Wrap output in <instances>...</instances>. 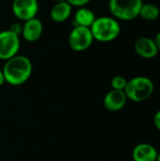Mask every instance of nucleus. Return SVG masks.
<instances>
[{
    "mask_svg": "<svg viewBox=\"0 0 160 161\" xmlns=\"http://www.w3.org/2000/svg\"><path fill=\"white\" fill-rule=\"evenodd\" d=\"M156 161H160V153H157V159Z\"/></svg>",
    "mask_w": 160,
    "mask_h": 161,
    "instance_id": "412c9836",
    "label": "nucleus"
},
{
    "mask_svg": "<svg viewBox=\"0 0 160 161\" xmlns=\"http://www.w3.org/2000/svg\"><path fill=\"white\" fill-rule=\"evenodd\" d=\"M154 83L146 76H136L127 81L124 93L127 99L140 103L147 100L154 92Z\"/></svg>",
    "mask_w": 160,
    "mask_h": 161,
    "instance_id": "7ed1b4c3",
    "label": "nucleus"
},
{
    "mask_svg": "<svg viewBox=\"0 0 160 161\" xmlns=\"http://www.w3.org/2000/svg\"><path fill=\"white\" fill-rule=\"evenodd\" d=\"M5 77H4V74H3V71L0 69V86H2L4 83H5Z\"/></svg>",
    "mask_w": 160,
    "mask_h": 161,
    "instance_id": "aec40b11",
    "label": "nucleus"
},
{
    "mask_svg": "<svg viewBox=\"0 0 160 161\" xmlns=\"http://www.w3.org/2000/svg\"><path fill=\"white\" fill-rule=\"evenodd\" d=\"M159 8L153 3H143L140 11V15L143 20L147 22L156 21L159 17Z\"/></svg>",
    "mask_w": 160,
    "mask_h": 161,
    "instance_id": "4468645a",
    "label": "nucleus"
},
{
    "mask_svg": "<svg viewBox=\"0 0 160 161\" xmlns=\"http://www.w3.org/2000/svg\"><path fill=\"white\" fill-rule=\"evenodd\" d=\"M127 97L124 91L111 90L104 98V106L109 111H119L126 104Z\"/></svg>",
    "mask_w": 160,
    "mask_h": 161,
    "instance_id": "9d476101",
    "label": "nucleus"
},
{
    "mask_svg": "<svg viewBox=\"0 0 160 161\" xmlns=\"http://www.w3.org/2000/svg\"><path fill=\"white\" fill-rule=\"evenodd\" d=\"M11 9L17 19L25 22L36 17L39 11V3L38 0H13Z\"/></svg>",
    "mask_w": 160,
    "mask_h": 161,
    "instance_id": "0eeeda50",
    "label": "nucleus"
},
{
    "mask_svg": "<svg viewBox=\"0 0 160 161\" xmlns=\"http://www.w3.org/2000/svg\"><path fill=\"white\" fill-rule=\"evenodd\" d=\"M154 124L155 126L157 128V130L160 131V110H158L154 116Z\"/></svg>",
    "mask_w": 160,
    "mask_h": 161,
    "instance_id": "a211bd4d",
    "label": "nucleus"
},
{
    "mask_svg": "<svg viewBox=\"0 0 160 161\" xmlns=\"http://www.w3.org/2000/svg\"><path fill=\"white\" fill-rule=\"evenodd\" d=\"M153 40H154V42H155V44H156L157 50L160 51V31H158V32L157 33V35L155 36V38H154Z\"/></svg>",
    "mask_w": 160,
    "mask_h": 161,
    "instance_id": "6ab92c4d",
    "label": "nucleus"
},
{
    "mask_svg": "<svg viewBox=\"0 0 160 161\" xmlns=\"http://www.w3.org/2000/svg\"><path fill=\"white\" fill-rule=\"evenodd\" d=\"M72 8L65 0L57 2L50 10V17L56 23H63L71 16Z\"/></svg>",
    "mask_w": 160,
    "mask_h": 161,
    "instance_id": "f8f14e48",
    "label": "nucleus"
},
{
    "mask_svg": "<svg viewBox=\"0 0 160 161\" xmlns=\"http://www.w3.org/2000/svg\"><path fill=\"white\" fill-rule=\"evenodd\" d=\"M157 156V149L149 143H140L135 146L132 152L134 161H156Z\"/></svg>",
    "mask_w": 160,
    "mask_h": 161,
    "instance_id": "9b49d317",
    "label": "nucleus"
},
{
    "mask_svg": "<svg viewBox=\"0 0 160 161\" xmlns=\"http://www.w3.org/2000/svg\"><path fill=\"white\" fill-rule=\"evenodd\" d=\"M93 41L91 28L84 26H74L68 38L69 46L75 52L87 50L91 46Z\"/></svg>",
    "mask_w": 160,
    "mask_h": 161,
    "instance_id": "39448f33",
    "label": "nucleus"
},
{
    "mask_svg": "<svg viewBox=\"0 0 160 161\" xmlns=\"http://www.w3.org/2000/svg\"><path fill=\"white\" fill-rule=\"evenodd\" d=\"M93 40L108 42L117 39L121 33V25L117 19L109 16L96 18L90 27Z\"/></svg>",
    "mask_w": 160,
    "mask_h": 161,
    "instance_id": "f03ea898",
    "label": "nucleus"
},
{
    "mask_svg": "<svg viewBox=\"0 0 160 161\" xmlns=\"http://www.w3.org/2000/svg\"><path fill=\"white\" fill-rule=\"evenodd\" d=\"M127 81L124 76H121V75H116L114 76L112 79H111V87H112V90H118V91H124L125 87H126V84H127Z\"/></svg>",
    "mask_w": 160,
    "mask_h": 161,
    "instance_id": "2eb2a0df",
    "label": "nucleus"
},
{
    "mask_svg": "<svg viewBox=\"0 0 160 161\" xmlns=\"http://www.w3.org/2000/svg\"><path fill=\"white\" fill-rule=\"evenodd\" d=\"M134 48L136 53L143 58H153L158 53L154 40L145 36L136 40Z\"/></svg>",
    "mask_w": 160,
    "mask_h": 161,
    "instance_id": "1a4fd4ad",
    "label": "nucleus"
},
{
    "mask_svg": "<svg viewBox=\"0 0 160 161\" xmlns=\"http://www.w3.org/2000/svg\"><path fill=\"white\" fill-rule=\"evenodd\" d=\"M43 25L40 19L32 18L24 23L22 25V36L26 42H37L42 35Z\"/></svg>",
    "mask_w": 160,
    "mask_h": 161,
    "instance_id": "6e6552de",
    "label": "nucleus"
},
{
    "mask_svg": "<svg viewBox=\"0 0 160 161\" xmlns=\"http://www.w3.org/2000/svg\"><path fill=\"white\" fill-rule=\"evenodd\" d=\"M142 0H109L108 8L117 20L130 21L140 15Z\"/></svg>",
    "mask_w": 160,
    "mask_h": 161,
    "instance_id": "20e7f679",
    "label": "nucleus"
},
{
    "mask_svg": "<svg viewBox=\"0 0 160 161\" xmlns=\"http://www.w3.org/2000/svg\"><path fill=\"white\" fill-rule=\"evenodd\" d=\"M32 63L30 59L22 55H16L6 60L2 69L5 81L12 86L25 83L32 75Z\"/></svg>",
    "mask_w": 160,
    "mask_h": 161,
    "instance_id": "f257e3e1",
    "label": "nucleus"
},
{
    "mask_svg": "<svg viewBox=\"0 0 160 161\" xmlns=\"http://www.w3.org/2000/svg\"><path fill=\"white\" fill-rule=\"evenodd\" d=\"M67 3H69L72 7H84L86 6L89 2H91V0H65Z\"/></svg>",
    "mask_w": 160,
    "mask_h": 161,
    "instance_id": "dca6fc26",
    "label": "nucleus"
},
{
    "mask_svg": "<svg viewBox=\"0 0 160 161\" xmlns=\"http://www.w3.org/2000/svg\"><path fill=\"white\" fill-rule=\"evenodd\" d=\"M20 49V38L10 30L0 32V59L8 60L18 55Z\"/></svg>",
    "mask_w": 160,
    "mask_h": 161,
    "instance_id": "423d86ee",
    "label": "nucleus"
},
{
    "mask_svg": "<svg viewBox=\"0 0 160 161\" xmlns=\"http://www.w3.org/2000/svg\"><path fill=\"white\" fill-rule=\"evenodd\" d=\"M95 19V14L91 9L85 7H81L76 10L74 14V26L91 27Z\"/></svg>",
    "mask_w": 160,
    "mask_h": 161,
    "instance_id": "ddd939ff",
    "label": "nucleus"
},
{
    "mask_svg": "<svg viewBox=\"0 0 160 161\" xmlns=\"http://www.w3.org/2000/svg\"><path fill=\"white\" fill-rule=\"evenodd\" d=\"M8 30H10L11 32H13L14 34L19 36L22 33V25L20 24H18V23H14V24L11 25V26H10V28Z\"/></svg>",
    "mask_w": 160,
    "mask_h": 161,
    "instance_id": "f3484780",
    "label": "nucleus"
}]
</instances>
